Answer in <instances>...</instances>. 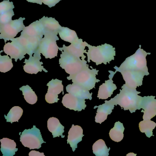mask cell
<instances>
[{
  "instance_id": "obj_1",
  "label": "cell",
  "mask_w": 156,
  "mask_h": 156,
  "mask_svg": "<svg viewBox=\"0 0 156 156\" xmlns=\"http://www.w3.org/2000/svg\"><path fill=\"white\" fill-rule=\"evenodd\" d=\"M136 89H131L124 84L120 89V93L114 98L110 99L115 105L120 106L125 110H129L130 113H135L136 110H140L142 97L138 94Z\"/></svg>"
},
{
  "instance_id": "obj_2",
  "label": "cell",
  "mask_w": 156,
  "mask_h": 156,
  "mask_svg": "<svg viewBox=\"0 0 156 156\" xmlns=\"http://www.w3.org/2000/svg\"><path fill=\"white\" fill-rule=\"evenodd\" d=\"M88 52L87 55V62L90 63V61L95 62L97 66L104 63L107 65L111 61L115 60L116 55L115 49L112 45L108 44H105L99 46H92L87 44Z\"/></svg>"
},
{
  "instance_id": "obj_3",
  "label": "cell",
  "mask_w": 156,
  "mask_h": 156,
  "mask_svg": "<svg viewBox=\"0 0 156 156\" xmlns=\"http://www.w3.org/2000/svg\"><path fill=\"white\" fill-rule=\"evenodd\" d=\"M151 53H147L146 51L141 48L140 45L139 48L136 51L133 55L127 57L125 61L118 67L120 70H131V71H140L145 73L146 75H149L147 66L146 57Z\"/></svg>"
},
{
  "instance_id": "obj_4",
  "label": "cell",
  "mask_w": 156,
  "mask_h": 156,
  "mask_svg": "<svg viewBox=\"0 0 156 156\" xmlns=\"http://www.w3.org/2000/svg\"><path fill=\"white\" fill-rule=\"evenodd\" d=\"M98 72L99 71L96 69H89L88 66L77 73L69 76L67 77V79L68 80H72L73 83L77 84L90 91L95 88L97 83L100 81L96 77L98 74Z\"/></svg>"
},
{
  "instance_id": "obj_5",
  "label": "cell",
  "mask_w": 156,
  "mask_h": 156,
  "mask_svg": "<svg viewBox=\"0 0 156 156\" xmlns=\"http://www.w3.org/2000/svg\"><path fill=\"white\" fill-rule=\"evenodd\" d=\"M61 58L59 59L60 66L65 70L70 75H73L79 73L83 68L88 66L86 61H83L66 51H62Z\"/></svg>"
},
{
  "instance_id": "obj_6",
  "label": "cell",
  "mask_w": 156,
  "mask_h": 156,
  "mask_svg": "<svg viewBox=\"0 0 156 156\" xmlns=\"http://www.w3.org/2000/svg\"><path fill=\"white\" fill-rule=\"evenodd\" d=\"M56 34L45 33L44 37L41 40L39 51L46 59H52L57 56L59 47L56 41L59 39Z\"/></svg>"
},
{
  "instance_id": "obj_7",
  "label": "cell",
  "mask_w": 156,
  "mask_h": 156,
  "mask_svg": "<svg viewBox=\"0 0 156 156\" xmlns=\"http://www.w3.org/2000/svg\"><path fill=\"white\" fill-rule=\"evenodd\" d=\"M20 134L21 142L24 147L30 149H39L43 143H46L43 139L40 129L35 126H34L30 129H24Z\"/></svg>"
},
{
  "instance_id": "obj_8",
  "label": "cell",
  "mask_w": 156,
  "mask_h": 156,
  "mask_svg": "<svg viewBox=\"0 0 156 156\" xmlns=\"http://www.w3.org/2000/svg\"><path fill=\"white\" fill-rule=\"evenodd\" d=\"M25 20V18L20 17L7 24H0V39H3L6 43L7 41H11L15 38L19 33L25 28L23 22Z\"/></svg>"
},
{
  "instance_id": "obj_9",
  "label": "cell",
  "mask_w": 156,
  "mask_h": 156,
  "mask_svg": "<svg viewBox=\"0 0 156 156\" xmlns=\"http://www.w3.org/2000/svg\"><path fill=\"white\" fill-rule=\"evenodd\" d=\"M114 68L115 69V72L121 73L126 82L125 84L128 87L131 89H136L137 87L141 86L144 76H147L145 73L142 72L120 70L116 66Z\"/></svg>"
},
{
  "instance_id": "obj_10",
  "label": "cell",
  "mask_w": 156,
  "mask_h": 156,
  "mask_svg": "<svg viewBox=\"0 0 156 156\" xmlns=\"http://www.w3.org/2000/svg\"><path fill=\"white\" fill-rule=\"evenodd\" d=\"M41 53L39 49L33 56L30 55L29 59H25L24 62L25 64L23 66L24 71L31 74H36L39 72H42L43 70L45 73H48V71L43 66V63L41 62Z\"/></svg>"
},
{
  "instance_id": "obj_11",
  "label": "cell",
  "mask_w": 156,
  "mask_h": 156,
  "mask_svg": "<svg viewBox=\"0 0 156 156\" xmlns=\"http://www.w3.org/2000/svg\"><path fill=\"white\" fill-rule=\"evenodd\" d=\"M48 87V91L45 95V99L49 104L57 103L60 100L58 94L63 92L64 94V86L62 81L59 79H52L47 84Z\"/></svg>"
},
{
  "instance_id": "obj_12",
  "label": "cell",
  "mask_w": 156,
  "mask_h": 156,
  "mask_svg": "<svg viewBox=\"0 0 156 156\" xmlns=\"http://www.w3.org/2000/svg\"><path fill=\"white\" fill-rule=\"evenodd\" d=\"M11 43L5 44L3 47V51L7 55H9L12 59H15V62L18 60L21 61L25 58L27 52L23 47L14 38L11 40Z\"/></svg>"
},
{
  "instance_id": "obj_13",
  "label": "cell",
  "mask_w": 156,
  "mask_h": 156,
  "mask_svg": "<svg viewBox=\"0 0 156 156\" xmlns=\"http://www.w3.org/2000/svg\"><path fill=\"white\" fill-rule=\"evenodd\" d=\"M43 37H31L20 35L18 38H14L27 52L30 56L33 55L38 50L41 40Z\"/></svg>"
},
{
  "instance_id": "obj_14",
  "label": "cell",
  "mask_w": 156,
  "mask_h": 156,
  "mask_svg": "<svg viewBox=\"0 0 156 156\" xmlns=\"http://www.w3.org/2000/svg\"><path fill=\"white\" fill-rule=\"evenodd\" d=\"M155 96H148L142 97L140 105L141 112L144 113L143 120L151 119L156 115V99Z\"/></svg>"
},
{
  "instance_id": "obj_15",
  "label": "cell",
  "mask_w": 156,
  "mask_h": 156,
  "mask_svg": "<svg viewBox=\"0 0 156 156\" xmlns=\"http://www.w3.org/2000/svg\"><path fill=\"white\" fill-rule=\"evenodd\" d=\"M87 44L86 42H83L82 39H79L76 41L71 44L69 46H66L64 44L62 48L59 47V50L61 51H66L74 56L81 58L83 61H85L86 56L84 55V54L86 53L87 51L85 49V47L87 46Z\"/></svg>"
},
{
  "instance_id": "obj_16",
  "label": "cell",
  "mask_w": 156,
  "mask_h": 156,
  "mask_svg": "<svg viewBox=\"0 0 156 156\" xmlns=\"http://www.w3.org/2000/svg\"><path fill=\"white\" fill-rule=\"evenodd\" d=\"M85 103V99L78 98L70 93L66 94L62 100L64 106L74 111H81L85 109L87 107Z\"/></svg>"
},
{
  "instance_id": "obj_17",
  "label": "cell",
  "mask_w": 156,
  "mask_h": 156,
  "mask_svg": "<svg viewBox=\"0 0 156 156\" xmlns=\"http://www.w3.org/2000/svg\"><path fill=\"white\" fill-rule=\"evenodd\" d=\"M110 75L109 79L106 80L105 83L100 86L98 91L97 97L100 99H106L113 94V92L117 89L116 85L114 83L113 79L114 76L117 73L109 71Z\"/></svg>"
},
{
  "instance_id": "obj_18",
  "label": "cell",
  "mask_w": 156,
  "mask_h": 156,
  "mask_svg": "<svg viewBox=\"0 0 156 156\" xmlns=\"http://www.w3.org/2000/svg\"><path fill=\"white\" fill-rule=\"evenodd\" d=\"M115 107V105L109 101H105V104L99 106H96L94 109L97 108L96 115L95 117V121L96 123L101 124L106 120L108 115L112 113V110Z\"/></svg>"
},
{
  "instance_id": "obj_19",
  "label": "cell",
  "mask_w": 156,
  "mask_h": 156,
  "mask_svg": "<svg viewBox=\"0 0 156 156\" xmlns=\"http://www.w3.org/2000/svg\"><path fill=\"white\" fill-rule=\"evenodd\" d=\"M83 129L80 126L72 125V127L68 132L67 144H70L73 151H75L77 148V144L82 140L83 136Z\"/></svg>"
},
{
  "instance_id": "obj_20",
  "label": "cell",
  "mask_w": 156,
  "mask_h": 156,
  "mask_svg": "<svg viewBox=\"0 0 156 156\" xmlns=\"http://www.w3.org/2000/svg\"><path fill=\"white\" fill-rule=\"evenodd\" d=\"M21 35L31 37H43L44 30L39 20L25 27L21 33Z\"/></svg>"
},
{
  "instance_id": "obj_21",
  "label": "cell",
  "mask_w": 156,
  "mask_h": 156,
  "mask_svg": "<svg viewBox=\"0 0 156 156\" xmlns=\"http://www.w3.org/2000/svg\"><path fill=\"white\" fill-rule=\"evenodd\" d=\"M66 92L72 94L78 98L84 99L92 100V94L89 91L81 86L77 84L73 83L72 84H69L66 87Z\"/></svg>"
},
{
  "instance_id": "obj_22",
  "label": "cell",
  "mask_w": 156,
  "mask_h": 156,
  "mask_svg": "<svg viewBox=\"0 0 156 156\" xmlns=\"http://www.w3.org/2000/svg\"><path fill=\"white\" fill-rule=\"evenodd\" d=\"M39 21L42 25L44 30V34L49 33L58 34V33L62 27L57 20L51 17L48 18L44 16L40 19Z\"/></svg>"
},
{
  "instance_id": "obj_23",
  "label": "cell",
  "mask_w": 156,
  "mask_h": 156,
  "mask_svg": "<svg viewBox=\"0 0 156 156\" xmlns=\"http://www.w3.org/2000/svg\"><path fill=\"white\" fill-rule=\"evenodd\" d=\"M47 127L49 131L52 134L53 138L59 137H65L63 135L64 132V126L60 122L59 119L55 117H51L47 121Z\"/></svg>"
},
{
  "instance_id": "obj_24",
  "label": "cell",
  "mask_w": 156,
  "mask_h": 156,
  "mask_svg": "<svg viewBox=\"0 0 156 156\" xmlns=\"http://www.w3.org/2000/svg\"><path fill=\"white\" fill-rule=\"evenodd\" d=\"M1 142V151L3 156H13L18 151L16 148V142L8 138H3L0 140Z\"/></svg>"
},
{
  "instance_id": "obj_25",
  "label": "cell",
  "mask_w": 156,
  "mask_h": 156,
  "mask_svg": "<svg viewBox=\"0 0 156 156\" xmlns=\"http://www.w3.org/2000/svg\"><path fill=\"white\" fill-rule=\"evenodd\" d=\"M125 130L123 124L120 122H115L113 128L110 129L109 135L110 138L115 142H119L124 138V131Z\"/></svg>"
},
{
  "instance_id": "obj_26",
  "label": "cell",
  "mask_w": 156,
  "mask_h": 156,
  "mask_svg": "<svg viewBox=\"0 0 156 156\" xmlns=\"http://www.w3.org/2000/svg\"><path fill=\"white\" fill-rule=\"evenodd\" d=\"M58 34L63 41L71 44L79 39L76 32L67 27H62Z\"/></svg>"
},
{
  "instance_id": "obj_27",
  "label": "cell",
  "mask_w": 156,
  "mask_h": 156,
  "mask_svg": "<svg viewBox=\"0 0 156 156\" xmlns=\"http://www.w3.org/2000/svg\"><path fill=\"white\" fill-rule=\"evenodd\" d=\"M110 150L103 139L98 140L93 146V153L96 156H108Z\"/></svg>"
},
{
  "instance_id": "obj_28",
  "label": "cell",
  "mask_w": 156,
  "mask_h": 156,
  "mask_svg": "<svg viewBox=\"0 0 156 156\" xmlns=\"http://www.w3.org/2000/svg\"><path fill=\"white\" fill-rule=\"evenodd\" d=\"M156 126V123L151 119L143 120L139 124L140 130L142 133H145L147 137L154 136L152 131Z\"/></svg>"
},
{
  "instance_id": "obj_29",
  "label": "cell",
  "mask_w": 156,
  "mask_h": 156,
  "mask_svg": "<svg viewBox=\"0 0 156 156\" xmlns=\"http://www.w3.org/2000/svg\"><path fill=\"white\" fill-rule=\"evenodd\" d=\"M26 102L30 105H34L38 100V97L30 86H23L20 88Z\"/></svg>"
},
{
  "instance_id": "obj_30",
  "label": "cell",
  "mask_w": 156,
  "mask_h": 156,
  "mask_svg": "<svg viewBox=\"0 0 156 156\" xmlns=\"http://www.w3.org/2000/svg\"><path fill=\"white\" fill-rule=\"evenodd\" d=\"M23 114V109L19 106H14L10 110L8 115H5L4 117L7 122H10L12 124L13 122H18L19 119Z\"/></svg>"
},
{
  "instance_id": "obj_31",
  "label": "cell",
  "mask_w": 156,
  "mask_h": 156,
  "mask_svg": "<svg viewBox=\"0 0 156 156\" xmlns=\"http://www.w3.org/2000/svg\"><path fill=\"white\" fill-rule=\"evenodd\" d=\"M12 59L8 55H0V72L6 73L11 70L13 67Z\"/></svg>"
},
{
  "instance_id": "obj_32",
  "label": "cell",
  "mask_w": 156,
  "mask_h": 156,
  "mask_svg": "<svg viewBox=\"0 0 156 156\" xmlns=\"http://www.w3.org/2000/svg\"><path fill=\"white\" fill-rule=\"evenodd\" d=\"M14 6L12 2L9 0H4L0 3V15L13 10Z\"/></svg>"
},
{
  "instance_id": "obj_33",
  "label": "cell",
  "mask_w": 156,
  "mask_h": 156,
  "mask_svg": "<svg viewBox=\"0 0 156 156\" xmlns=\"http://www.w3.org/2000/svg\"><path fill=\"white\" fill-rule=\"evenodd\" d=\"M14 15L13 10L0 15V24H5L12 20V17Z\"/></svg>"
},
{
  "instance_id": "obj_34",
  "label": "cell",
  "mask_w": 156,
  "mask_h": 156,
  "mask_svg": "<svg viewBox=\"0 0 156 156\" xmlns=\"http://www.w3.org/2000/svg\"><path fill=\"white\" fill-rule=\"evenodd\" d=\"M61 1V0H42L43 3L47 5L50 8L55 6Z\"/></svg>"
},
{
  "instance_id": "obj_35",
  "label": "cell",
  "mask_w": 156,
  "mask_h": 156,
  "mask_svg": "<svg viewBox=\"0 0 156 156\" xmlns=\"http://www.w3.org/2000/svg\"><path fill=\"white\" fill-rule=\"evenodd\" d=\"M29 156H45L44 153L36 151H32L29 153Z\"/></svg>"
},
{
  "instance_id": "obj_36",
  "label": "cell",
  "mask_w": 156,
  "mask_h": 156,
  "mask_svg": "<svg viewBox=\"0 0 156 156\" xmlns=\"http://www.w3.org/2000/svg\"><path fill=\"white\" fill-rule=\"evenodd\" d=\"M27 2L31 3H37L40 5H42V0H27Z\"/></svg>"
},
{
  "instance_id": "obj_37",
  "label": "cell",
  "mask_w": 156,
  "mask_h": 156,
  "mask_svg": "<svg viewBox=\"0 0 156 156\" xmlns=\"http://www.w3.org/2000/svg\"><path fill=\"white\" fill-rule=\"evenodd\" d=\"M136 154H134V153H129V154H128L127 155V156H136Z\"/></svg>"
},
{
  "instance_id": "obj_38",
  "label": "cell",
  "mask_w": 156,
  "mask_h": 156,
  "mask_svg": "<svg viewBox=\"0 0 156 156\" xmlns=\"http://www.w3.org/2000/svg\"><path fill=\"white\" fill-rule=\"evenodd\" d=\"M61 1H62V0H61Z\"/></svg>"
}]
</instances>
